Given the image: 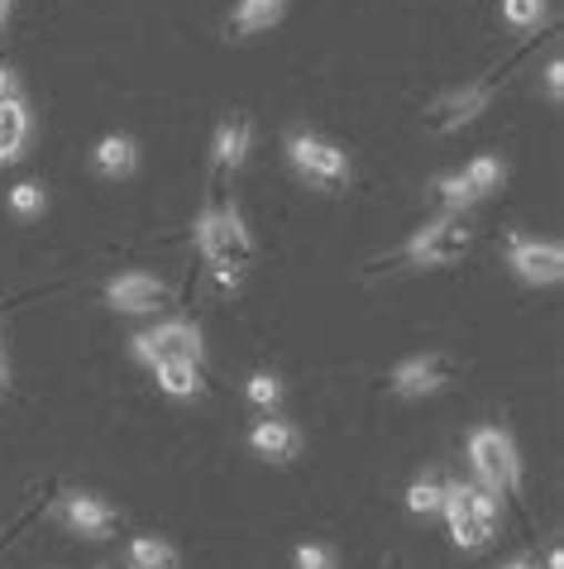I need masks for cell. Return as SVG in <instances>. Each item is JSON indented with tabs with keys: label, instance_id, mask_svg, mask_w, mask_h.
Listing matches in <instances>:
<instances>
[{
	"label": "cell",
	"instance_id": "obj_1",
	"mask_svg": "<svg viewBox=\"0 0 564 569\" xmlns=\"http://www.w3.org/2000/svg\"><path fill=\"white\" fill-rule=\"evenodd\" d=\"M197 244H201V254H207V263L215 268V282H221L225 292L240 288V273H244V263L254 259V240H249V230H244V216L240 207H211L197 216Z\"/></svg>",
	"mask_w": 564,
	"mask_h": 569
},
{
	"label": "cell",
	"instance_id": "obj_2",
	"mask_svg": "<svg viewBox=\"0 0 564 569\" xmlns=\"http://www.w3.org/2000/svg\"><path fill=\"white\" fill-rule=\"evenodd\" d=\"M441 512L450 517V536L460 550L493 546L497 527H503V498L493 488H474V483H445Z\"/></svg>",
	"mask_w": 564,
	"mask_h": 569
},
{
	"label": "cell",
	"instance_id": "obj_3",
	"mask_svg": "<svg viewBox=\"0 0 564 569\" xmlns=\"http://www.w3.org/2000/svg\"><path fill=\"white\" fill-rule=\"evenodd\" d=\"M469 460H474L479 483L493 488L497 498L522 488V460H516V446L503 426H479V431L469 436Z\"/></svg>",
	"mask_w": 564,
	"mask_h": 569
},
{
	"label": "cell",
	"instance_id": "obj_4",
	"mask_svg": "<svg viewBox=\"0 0 564 569\" xmlns=\"http://www.w3.org/2000/svg\"><path fill=\"white\" fill-rule=\"evenodd\" d=\"M288 158L306 182L325 187V192H340V187H350V178H354L350 153H344L340 144H331V139H316V134H292Z\"/></svg>",
	"mask_w": 564,
	"mask_h": 569
},
{
	"label": "cell",
	"instance_id": "obj_5",
	"mask_svg": "<svg viewBox=\"0 0 564 569\" xmlns=\"http://www.w3.org/2000/svg\"><path fill=\"white\" fill-rule=\"evenodd\" d=\"M469 244H474V230L464 226L460 216H441L431 220L426 230L412 234V244H406V259L421 263V268H445V263H460L469 254Z\"/></svg>",
	"mask_w": 564,
	"mask_h": 569
},
{
	"label": "cell",
	"instance_id": "obj_6",
	"mask_svg": "<svg viewBox=\"0 0 564 569\" xmlns=\"http://www.w3.org/2000/svg\"><path fill=\"white\" fill-rule=\"evenodd\" d=\"M130 350H134L139 363L159 369V363H168V359H197L201 363V350H207V345H201V330L192 321H163V326L144 330V336H134Z\"/></svg>",
	"mask_w": 564,
	"mask_h": 569
},
{
	"label": "cell",
	"instance_id": "obj_7",
	"mask_svg": "<svg viewBox=\"0 0 564 569\" xmlns=\"http://www.w3.org/2000/svg\"><path fill=\"white\" fill-rule=\"evenodd\" d=\"M507 268L531 288H555L564 278V249L555 240H526V234H512L507 249Z\"/></svg>",
	"mask_w": 564,
	"mask_h": 569
},
{
	"label": "cell",
	"instance_id": "obj_8",
	"mask_svg": "<svg viewBox=\"0 0 564 569\" xmlns=\"http://www.w3.org/2000/svg\"><path fill=\"white\" fill-rule=\"evenodd\" d=\"M454 373H460V363L450 355H412V359L397 363L387 383H393L397 398H431V392L454 383Z\"/></svg>",
	"mask_w": 564,
	"mask_h": 569
},
{
	"label": "cell",
	"instance_id": "obj_9",
	"mask_svg": "<svg viewBox=\"0 0 564 569\" xmlns=\"http://www.w3.org/2000/svg\"><path fill=\"white\" fill-rule=\"evenodd\" d=\"M493 101V91L489 87H454L445 91V97H435L426 106V130L431 134H454V130H464L469 120H479L483 110H489Z\"/></svg>",
	"mask_w": 564,
	"mask_h": 569
},
{
	"label": "cell",
	"instance_id": "obj_10",
	"mask_svg": "<svg viewBox=\"0 0 564 569\" xmlns=\"http://www.w3.org/2000/svg\"><path fill=\"white\" fill-rule=\"evenodd\" d=\"M105 302L115 311H130V316H144V311H163L172 307V288L153 273H120L115 282H105Z\"/></svg>",
	"mask_w": 564,
	"mask_h": 569
},
{
	"label": "cell",
	"instance_id": "obj_11",
	"mask_svg": "<svg viewBox=\"0 0 564 569\" xmlns=\"http://www.w3.org/2000/svg\"><path fill=\"white\" fill-rule=\"evenodd\" d=\"M58 517L68 521V531L87 536V541H105V536L120 527V512L97 493H68L58 502Z\"/></svg>",
	"mask_w": 564,
	"mask_h": 569
},
{
	"label": "cell",
	"instance_id": "obj_12",
	"mask_svg": "<svg viewBox=\"0 0 564 569\" xmlns=\"http://www.w3.org/2000/svg\"><path fill=\"white\" fill-rule=\"evenodd\" d=\"M249 450L259 455V460H269V465H288L296 460V450H302V431H296L292 421H259L254 431H249Z\"/></svg>",
	"mask_w": 564,
	"mask_h": 569
},
{
	"label": "cell",
	"instance_id": "obj_13",
	"mask_svg": "<svg viewBox=\"0 0 564 569\" xmlns=\"http://www.w3.org/2000/svg\"><path fill=\"white\" fill-rule=\"evenodd\" d=\"M249 149H254V124L244 116H230L221 130H215V168L234 172L249 158Z\"/></svg>",
	"mask_w": 564,
	"mask_h": 569
},
{
	"label": "cell",
	"instance_id": "obj_14",
	"mask_svg": "<svg viewBox=\"0 0 564 569\" xmlns=\"http://www.w3.org/2000/svg\"><path fill=\"white\" fill-rule=\"evenodd\" d=\"M91 163H97L101 178H130L139 168V144L130 134H105L97 149H91Z\"/></svg>",
	"mask_w": 564,
	"mask_h": 569
},
{
	"label": "cell",
	"instance_id": "obj_15",
	"mask_svg": "<svg viewBox=\"0 0 564 569\" xmlns=\"http://www.w3.org/2000/svg\"><path fill=\"white\" fill-rule=\"evenodd\" d=\"M282 14H288V0H240L234 14H230V29L240 39H249V34H263V29H273Z\"/></svg>",
	"mask_w": 564,
	"mask_h": 569
},
{
	"label": "cell",
	"instance_id": "obj_16",
	"mask_svg": "<svg viewBox=\"0 0 564 569\" xmlns=\"http://www.w3.org/2000/svg\"><path fill=\"white\" fill-rule=\"evenodd\" d=\"M29 139V106L24 101H0V163H14Z\"/></svg>",
	"mask_w": 564,
	"mask_h": 569
},
{
	"label": "cell",
	"instance_id": "obj_17",
	"mask_svg": "<svg viewBox=\"0 0 564 569\" xmlns=\"http://www.w3.org/2000/svg\"><path fill=\"white\" fill-rule=\"evenodd\" d=\"M153 373H159V388L168 398H197L201 392V363L197 359H168Z\"/></svg>",
	"mask_w": 564,
	"mask_h": 569
},
{
	"label": "cell",
	"instance_id": "obj_18",
	"mask_svg": "<svg viewBox=\"0 0 564 569\" xmlns=\"http://www.w3.org/2000/svg\"><path fill=\"white\" fill-rule=\"evenodd\" d=\"M124 560H130V569H178V550H172L168 541H159V536H134L130 550H124Z\"/></svg>",
	"mask_w": 564,
	"mask_h": 569
},
{
	"label": "cell",
	"instance_id": "obj_19",
	"mask_svg": "<svg viewBox=\"0 0 564 569\" xmlns=\"http://www.w3.org/2000/svg\"><path fill=\"white\" fill-rule=\"evenodd\" d=\"M503 178H507V168H503V158H493V153H483V158H474V163L464 168V182L474 187L479 201L489 197V192H497V187H503Z\"/></svg>",
	"mask_w": 564,
	"mask_h": 569
},
{
	"label": "cell",
	"instance_id": "obj_20",
	"mask_svg": "<svg viewBox=\"0 0 564 569\" xmlns=\"http://www.w3.org/2000/svg\"><path fill=\"white\" fill-rule=\"evenodd\" d=\"M431 192H435V201H441L445 211H464V207H474V187L464 182V172H445V178H435L431 182Z\"/></svg>",
	"mask_w": 564,
	"mask_h": 569
},
{
	"label": "cell",
	"instance_id": "obj_21",
	"mask_svg": "<svg viewBox=\"0 0 564 569\" xmlns=\"http://www.w3.org/2000/svg\"><path fill=\"white\" fill-rule=\"evenodd\" d=\"M441 502H445V483L441 479H416L412 488H406V508H412L416 517L441 512Z\"/></svg>",
	"mask_w": 564,
	"mask_h": 569
},
{
	"label": "cell",
	"instance_id": "obj_22",
	"mask_svg": "<svg viewBox=\"0 0 564 569\" xmlns=\"http://www.w3.org/2000/svg\"><path fill=\"white\" fill-rule=\"evenodd\" d=\"M244 398L254 402V407H263V412H273V407L282 402V378H273V373H254L244 383Z\"/></svg>",
	"mask_w": 564,
	"mask_h": 569
},
{
	"label": "cell",
	"instance_id": "obj_23",
	"mask_svg": "<svg viewBox=\"0 0 564 569\" xmlns=\"http://www.w3.org/2000/svg\"><path fill=\"white\" fill-rule=\"evenodd\" d=\"M503 20L512 29H536L545 20V0H503Z\"/></svg>",
	"mask_w": 564,
	"mask_h": 569
},
{
	"label": "cell",
	"instance_id": "obj_24",
	"mask_svg": "<svg viewBox=\"0 0 564 569\" xmlns=\"http://www.w3.org/2000/svg\"><path fill=\"white\" fill-rule=\"evenodd\" d=\"M43 207H49V197H43V187H34V182H20V187L10 192V211L24 216V220L43 216Z\"/></svg>",
	"mask_w": 564,
	"mask_h": 569
},
{
	"label": "cell",
	"instance_id": "obj_25",
	"mask_svg": "<svg viewBox=\"0 0 564 569\" xmlns=\"http://www.w3.org/2000/svg\"><path fill=\"white\" fill-rule=\"evenodd\" d=\"M292 569H335V550L321 541H306V546H296Z\"/></svg>",
	"mask_w": 564,
	"mask_h": 569
},
{
	"label": "cell",
	"instance_id": "obj_26",
	"mask_svg": "<svg viewBox=\"0 0 564 569\" xmlns=\"http://www.w3.org/2000/svg\"><path fill=\"white\" fill-rule=\"evenodd\" d=\"M545 91H551V101L564 97V62H560V58L545 62Z\"/></svg>",
	"mask_w": 564,
	"mask_h": 569
},
{
	"label": "cell",
	"instance_id": "obj_27",
	"mask_svg": "<svg viewBox=\"0 0 564 569\" xmlns=\"http://www.w3.org/2000/svg\"><path fill=\"white\" fill-rule=\"evenodd\" d=\"M0 101H20V77H14V68H0Z\"/></svg>",
	"mask_w": 564,
	"mask_h": 569
},
{
	"label": "cell",
	"instance_id": "obj_28",
	"mask_svg": "<svg viewBox=\"0 0 564 569\" xmlns=\"http://www.w3.org/2000/svg\"><path fill=\"white\" fill-rule=\"evenodd\" d=\"M503 569H541V565H536V560H531V556H516V560H507Z\"/></svg>",
	"mask_w": 564,
	"mask_h": 569
},
{
	"label": "cell",
	"instance_id": "obj_29",
	"mask_svg": "<svg viewBox=\"0 0 564 569\" xmlns=\"http://www.w3.org/2000/svg\"><path fill=\"white\" fill-rule=\"evenodd\" d=\"M545 569H564V550H560V546L551 550V556H545Z\"/></svg>",
	"mask_w": 564,
	"mask_h": 569
},
{
	"label": "cell",
	"instance_id": "obj_30",
	"mask_svg": "<svg viewBox=\"0 0 564 569\" xmlns=\"http://www.w3.org/2000/svg\"><path fill=\"white\" fill-rule=\"evenodd\" d=\"M6 24H10V0H0V34H6Z\"/></svg>",
	"mask_w": 564,
	"mask_h": 569
},
{
	"label": "cell",
	"instance_id": "obj_31",
	"mask_svg": "<svg viewBox=\"0 0 564 569\" xmlns=\"http://www.w3.org/2000/svg\"><path fill=\"white\" fill-rule=\"evenodd\" d=\"M0 392H6V359H0Z\"/></svg>",
	"mask_w": 564,
	"mask_h": 569
}]
</instances>
